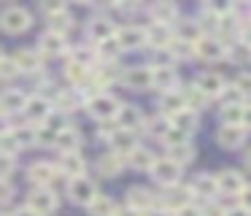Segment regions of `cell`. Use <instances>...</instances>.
I'll list each match as a JSON object with an SVG mask.
<instances>
[{
	"label": "cell",
	"instance_id": "20",
	"mask_svg": "<svg viewBox=\"0 0 251 216\" xmlns=\"http://www.w3.org/2000/svg\"><path fill=\"white\" fill-rule=\"evenodd\" d=\"M25 103H27V95H25L22 89H6L3 95H0V113H6V116L22 113Z\"/></svg>",
	"mask_w": 251,
	"mask_h": 216
},
{
	"label": "cell",
	"instance_id": "42",
	"mask_svg": "<svg viewBox=\"0 0 251 216\" xmlns=\"http://www.w3.org/2000/svg\"><path fill=\"white\" fill-rule=\"evenodd\" d=\"M146 127H149V133H151V135H157V138H162V135L168 133V130L173 127V124H170V119H168V116H162V113H159V116L149 119V122H146Z\"/></svg>",
	"mask_w": 251,
	"mask_h": 216
},
{
	"label": "cell",
	"instance_id": "25",
	"mask_svg": "<svg viewBox=\"0 0 251 216\" xmlns=\"http://www.w3.org/2000/svg\"><path fill=\"white\" fill-rule=\"evenodd\" d=\"M87 32H89V38H92V43L98 46V43H103V41H108V38L116 35V27L111 19H92L87 27Z\"/></svg>",
	"mask_w": 251,
	"mask_h": 216
},
{
	"label": "cell",
	"instance_id": "41",
	"mask_svg": "<svg viewBox=\"0 0 251 216\" xmlns=\"http://www.w3.org/2000/svg\"><path fill=\"white\" fill-rule=\"evenodd\" d=\"M181 92H184V103H186V108H189V111H195V113L208 103V97L202 95V92L197 89V86H189V89H181Z\"/></svg>",
	"mask_w": 251,
	"mask_h": 216
},
{
	"label": "cell",
	"instance_id": "54",
	"mask_svg": "<svg viewBox=\"0 0 251 216\" xmlns=\"http://www.w3.org/2000/svg\"><path fill=\"white\" fill-rule=\"evenodd\" d=\"M240 205H243V208L251 214V187H246L243 192H240Z\"/></svg>",
	"mask_w": 251,
	"mask_h": 216
},
{
	"label": "cell",
	"instance_id": "62",
	"mask_svg": "<svg viewBox=\"0 0 251 216\" xmlns=\"http://www.w3.org/2000/svg\"><path fill=\"white\" fill-rule=\"evenodd\" d=\"M246 165L251 167V151H249V154H246Z\"/></svg>",
	"mask_w": 251,
	"mask_h": 216
},
{
	"label": "cell",
	"instance_id": "27",
	"mask_svg": "<svg viewBox=\"0 0 251 216\" xmlns=\"http://www.w3.org/2000/svg\"><path fill=\"white\" fill-rule=\"evenodd\" d=\"M11 62L17 65L19 73H35V70H41V54H38V52H27V49H22V52L14 54Z\"/></svg>",
	"mask_w": 251,
	"mask_h": 216
},
{
	"label": "cell",
	"instance_id": "13",
	"mask_svg": "<svg viewBox=\"0 0 251 216\" xmlns=\"http://www.w3.org/2000/svg\"><path fill=\"white\" fill-rule=\"evenodd\" d=\"M51 146H54L60 154H68V151H78V146H81V133H78V127H71V124H65V127H62L60 133L54 135Z\"/></svg>",
	"mask_w": 251,
	"mask_h": 216
},
{
	"label": "cell",
	"instance_id": "57",
	"mask_svg": "<svg viewBox=\"0 0 251 216\" xmlns=\"http://www.w3.org/2000/svg\"><path fill=\"white\" fill-rule=\"evenodd\" d=\"M114 216H143L141 211H135V208H130V205H127V208H116V214Z\"/></svg>",
	"mask_w": 251,
	"mask_h": 216
},
{
	"label": "cell",
	"instance_id": "60",
	"mask_svg": "<svg viewBox=\"0 0 251 216\" xmlns=\"http://www.w3.org/2000/svg\"><path fill=\"white\" fill-rule=\"evenodd\" d=\"M243 127L251 130V106H243Z\"/></svg>",
	"mask_w": 251,
	"mask_h": 216
},
{
	"label": "cell",
	"instance_id": "22",
	"mask_svg": "<svg viewBox=\"0 0 251 216\" xmlns=\"http://www.w3.org/2000/svg\"><path fill=\"white\" fill-rule=\"evenodd\" d=\"M159 108H162V116H176V113H181L186 108L184 103V92L181 89H170V92H162V97H159Z\"/></svg>",
	"mask_w": 251,
	"mask_h": 216
},
{
	"label": "cell",
	"instance_id": "38",
	"mask_svg": "<svg viewBox=\"0 0 251 216\" xmlns=\"http://www.w3.org/2000/svg\"><path fill=\"white\" fill-rule=\"evenodd\" d=\"M200 22H192V19H186V22H181L178 25V38L176 41H184V43H192L195 46V41L200 38Z\"/></svg>",
	"mask_w": 251,
	"mask_h": 216
},
{
	"label": "cell",
	"instance_id": "55",
	"mask_svg": "<svg viewBox=\"0 0 251 216\" xmlns=\"http://www.w3.org/2000/svg\"><path fill=\"white\" fill-rule=\"evenodd\" d=\"M224 216H251V214L243 208V205H232V208L224 211Z\"/></svg>",
	"mask_w": 251,
	"mask_h": 216
},
{
	"label": "cell",
	"instance_id": "18",
	"mask_svg": "<svg viewBox=\"0 0 251 216\" xmlns=\"http://www.w3.org/2000/svg\"><path fill=\"white\" fill-rule=\"evenodd\" d=\"M195 86L205 97H219L224 92V86H227V81H224L222 73H200V76H197V81H195Z\"/></svg>",
	"mask_w": 251,
	"mask_h": 216
},
{
	"label": "cell",
	"instance_id": "8",
	"mask_svg": "<svg viewBox=\"0 0 251 216\" xmlns=\"http://www.w3.org/2000/svg\"><path fill=\"white\" fill-rule=\"evenodd\" d=\"M27 208L35 211L38 216H49L51 211L57 208V194L49 192L46 187H38L30 192V200H27Z\"/></svg>",
	"mask_w": 251,
	"mask_h": 216
},
{
	"label": "cell",
	"instance_id": "23",
	"mask_svg": "<svg viewBox=\"0 0 251 216\" xmlns=\"http://www.w3.org/2000/svg\"><path fill=\"white\" fill-rule=\"evenodd\" d=\"M192 194H200V197L205 200H213L219 194V187H216V176H211V173H197L195 184H192Z\"/></svg>",
	"mask_w": 251,
	"mask_h": 216
},
{
	"label": "cell",
	"instance_id": "15",
	"mask_svg": "<svg viewBox=\"0 0 251 216\" xmlns=\"http://www.w3.org/2000/svg\"><path fill=\"white\" fill-rule=\"evenodd\" d=\"M51 111H54V108H51V103L46 100L44 95H30V97H27V103H25V111H22V113L30 119V122L41 124Z\"/></svg>",
	"mask_w": 251,
	"mask_h": 216
},
{
	"label": "cell",
	"instance_id": "56",
	"mask_svg": "<svg viewBox=\"0 0 251 216\" xmlns=\"http://www.w3.org/2000/svg\"><path fill=\"white\" fill-rule=\"evenodd\" d=\"M240 35H243L240 41H243L246 46H251V22H249V25H240Z\"/></svg>",
	"mask_w": 251,
	"mask_h": 216
},
{
	"label": "cell",
	"instance_id": "39",
	"mask_svg": "<svg viewBox=\"0 0 251 216\" xmlns=\"http://www.w3.org/2000/svg\"><path fill=\"white\" fill-rule=\"evenodd\" d=\"M71 27H73V16L68 14L65 8H62L60 14L49 16V30L57 32V35H65V30H71Z\"/></svg>",
	"mask_w": 251,
	"mask_h": 216
},
{
	"label": "cell",
	"instance_id": "61",
	"mask_svg": "<svg viewBox=\"0 0 251 216\" xmlns=\"http://www.w3.org/2000/svg\"><path fill=\"white\" fill-rule=\"evenodd\" d=\"M11 216H38V214H35V211H30L27 205H22V208H17Z\"/></svg>",
	"mask_w": 251,
	"mask_h": 216
},
{
	"label": "cell",
	"instance_id": "49",
	"mask_svg": "<svg viewBox=\"0 0 251 216\" xmlns=\"http://www.w3.org/2000/svg\"><path fill=\"white\" fill-rule=\"evenodd\" d=\"M87 73H89V70L78 68L76 62H71V59H68V65H65V76H68V79H71V81H76V84H78V81H81V79H84V76H87Z\"/></svg>",
	"mask_w": 251,
	"mask_h": 216
},
{
	"label": "cell",
	"instance_id": "50",
	"mask_svg": "<svg viewBox=\"0 0 251 216\" xmlns=\"http://www.w3.org/2000/svg\"><path fill=\"white\" fill-rule=\"evenodd\" d=\"M19 70H17V65L11 62V59H0V79H14V76H17Z\"/></svg>",
	"mask_w": 251,
	"mask_h": 216
},
{
	"label": "cell",
	"instance_id": "19",
	"mask_svg": "<svg viewBox=\"0 0 251 216\" xmlns=\"http://www.w3.org/2000/svg\"><path fill=\"white\" fill-rule=\"evenodd\" d=\"M216 187L222 194H240L246 189V178L238 170H222V176H216Z\"/></svg>",
	"mask_w": 251,
	"mask_h": 216
},
{
	"label": "cell",
	"instance_id": "34",
	"mask_svg": "<svg viewBox=\"0 0 251 216\" xmlns=\"http://www.w3.org/2000/svg\"><path fill=\"white\" fill-rule=\"evenodd\" d=\"M154 160H157V157H154L149 149H143V146H138V149L132 151L130 157H127V162H130V165L135 167V170H151Z\"/></svg>",
	"mask_w": 251,
	"mask_h": 216
},
{
	"label": "cell",
	"instance_id": "9",
	"mask_svg": "<svg viewBox=\"0 0 251 216\" xmlns=\"http://www.w3.org/2000/svg\"><path fill=\"white\" fill-rule=\"evenodd\" d=\"M192 189L189 187H184V184H173V187H168L165 189V194H162V205H165V211H178V208H184V205H189L192 203Z\"/></svg>",
	"mask_w": 251,
	"mask_h": 216
},
{
	"label": "cell",
	"instance_id": "3",
	"mask_svg": "<svg viewBox=\"0 0 251 216\" xmlns=\"http://www.w3.org/2000/svg\"><path fill=\"white\" fill-rule=\"evenodd\" d=\"M195 54L205 62H219L222 57H227V43L216 35H200L195 41Z\"/></svg>",
	"mask_w": 251,
	"mask_h": 216
},
{
	"label": "cell",
	"instance_id": "29",
	"mask_svg": "<svg viewBox=\"0 0 251 216\" xmlns=\"http://www.w3.org/2000/svg\"><path fill=\"white\" fill-rule=\"evenodd\" d=\"M95 167H98L100 176L111 178V176H119V173H122L125 160H122V157H116V154H111V151H105V154L98 160V165H95Z\"/></svg>",
	"mask_w": 251,
	"mask_h": 216
},
{
	"label": "cell",
	"instance_id": "51",
	"mask_svg": "<svg viewBox=\"0 0 251 216\" xmlns=\"http://www.w3.org/2000/svg\"><path fill=\"white\" fill-rule=\"evenodd\" d=\"M200 214L202 216H224V208L219 203H213V200H208L205 208H200Z\"/></svg>",
	"mask_w": 251,
	"mask_h": 216
},
{
	"label": "cell",
	"instance_id": "16",
	"mask_svg": "<svg viewBox=\"0 0 251 216\" xmlns=\"http://www.w3.org/2000/svg\"><path fill=\"white\" fill-rule=\"evenodd\" d=\"M173 27L168 25H157V22H151V25L146 27V43L149 46H154L159 52V49H168L170 43H173Z\"/></svg>",
	"mask_w": 251,
	"mask_h": 216
},
{
	"label": "cell",
	"instance_id": "35",
	"mask_svg": "<svg viewBox=\"0 0 251 216\" xmlns=\"http://www.w3.org/2000/svg\"><path fill=\"white\" fill-rule=\"evenodd\" d=\"M227 57L232 59L235 65H251V46H246L243 41L227 43Z\"/></svg>",
	"mask_w": 251,
	"mask_h": 216
},
{
	"label": "cell",
	"instance_id": "43",
	"mask_svg": "<svg viewBox=\"0 0 251 216\" xmlns=\"http://www.w3.org/2000/svg\"><path fill=\"white\" fill-rule=\"evenodd\" d=\"M224 124H243V106H222Z\"/></svg>",
	"mask_w": 251,
	"mask_h": 216
},
{
	"label": "cell",
	"instance_id": "1",
	"mask_svg": "<svg viewBox=\"0 0 251 216\" xmlns=\"http://www.w3.org/2000/svg\"><path fill=\"white\" fill-rule=\"evenodd\" d=\"M33 25V14L27 8H19V5H11L0 14V30L11 32V35H19V32L30 30Z\"/></svg>",
	"mask_w": 251,
	"mask_h": 216
},
{
	"label": "cell",
	"instance_id": "63",
	"mask_svg": "<svg viewBox=\"0 0 251 216\" xmlns=\"http://www.w3.org/2000/svg\"><path fill=\"white\" fill-rule=\"evenodd\" d=\"M0 59H3V52H0Z\"/></svg>",
	"mask_w": 251,
	"mask_h": 216
},
{
	"label": "cell",
	"instance_id": "36",
	"mask_svg": "<svg viewBox=\"0 0 251 216\" xmlns=\"http://www.w3.org/2000/svg\"><path fill=\"white\" fill-rule=\"evenodd\" d=\"M170 154H168V160H173L176 165H181L184 167L186 162H192L195 160V146H192V140L189 143H178V146H170Z\"/></svg>",
	"mask_w": 251,
	"mask_h": 216
},
{
	"label": "cell",
	"instance_id": "12",
	"mask_svg": "<svg viewBox=\"0 0 251 216\" xmlns=\"http://www.w3.org/2000/svg\"><path fill=\"white\" fill-rule=\"evenodd\" d=\"M151 86H157L159 92L178 89V73H176L173 65H157V68H151Z\"/></svg>",
	"mask_w": 251,
	"mask_h": 216
},
{
	"label": "cell",
	"instance_id": "6",
	"mask_svg": "<svg viewBox=\"0 0 251 216\" xmlns=\"http://www.w3.org/2000/svg\"><path fill=\"white\" fill-rule=\"evenodd\" d=\"M108 138H111V154L122 157V160L138 149V133H130V130H114Z\"/></svg>",
	"mask_w": 251,
	"mask_h": 216
},
{
	"label": "cell",
	"instance_id": "2",
	"mask_svg": "<svg viewBox=\"0 0 251 216\" xmlns=\"http://www.w3.org/2000/svg\"><path fill=\"white\" fill-rule=\"evenodd\" d=\"M119 106L122 103L116 100L114 95H108V92H100V95H95L87 100L89 116H95L98 122H111V119L116 116V111H119Z\"/></svg>",
	"mask_w": 251,
	"mask_h": 216
},
{
	"label": "cell",
	"instance_id": "40",
	"mask_svg": "<svg viewBox=\"0 0 251 216\" xmlns=\"http://www.w3.org/2000/svg\"><path fill=\"white\" fill-rule=\"evenodd\" d=\"M51 108H57L60 113H73L78 108V95H76V92H60Z\"/></svg>",
	"mask_w": 251,
	"mask_h": 216
},
{
	"label": "cell",
	"instance_id": "32",
	"mask_svg": "<svg viewBox=\"0 0 251 216\" xmlns=\"http://www.w3.org/2000/svg\"><path fill=\"white\" fill-rule=\"evenodd\" d=\"M71 62H76L84 70H92V65L98 62V54H95L92 46H76L71 52Z\"/></svg>",
	"mask_w": 251,
	"mask_h": 216
},
{
	"label": "cell",
	"instance_id": "4",
	"mask_svg": "<svg viewBox=\"0 0 251 216\" xmlns=\"http://www.w3.org/2000/svg\"><path fill=\"white\" fill-rule=\"evenodd\" d=\"M151 178L157 184H162V187H173V184H181V165H176L173 160H154L151 165Z\"/></svg>",
	"mask_w": 251,
	"mask_h": 216
},
{
	"label": "cell",
	"instance_id": "28",
	"mask_svg": "<svg viewBox=\"0 0 251 216\" xmlns=\"http://www.w3.org/2000/svg\"><path fill=\"white\" fill-rule=\"evenodd\" d=\"M127 205H130V208H135V211H141V214H146L149 208H154V197H151V192H149V189L132 187L130 192H127Z\"/></svg>",
	"mask_w": 251,
	"mask_h": 216
},
{
	"label": "cell",
	"instance_id": "5",
	"mask_svg": "<svg viewBox=\"0 0 251 216\" xmlns=\"http://www.w3.org/2000/svg\"><path fill=\"white\" fill-rule=\"evenodd\" d=\"M68 194H71L73 203H78V205H89L95 197H98V184H95L92 178H87V176L73 178V181L68 184Z\"/></svg>",
	"mask_w": 251,
	"mask_h": 216
},
{
	"label": "cell",
	"instance_id": "59",
	"mask_svg": "<svg viewBox=\"0 0 251 216\" xmlns=\"http://www.w3.org/2000/svg\"><path fill=\"white\" fill-rule=\"evenodd\" d=\"M8 130H11V124H8V116H6V113H0V135H6Z\"/></svg>",
	"mask_w": 251,
	"mask_h": 216
},
{
	"label": "cell",
	"instance_id": "24",
	"mask_svg": "<svg viewBox=\"0 0 251 216\" xmlns=\"http://www.w3.org/2000/svg\"><path fill=\"white\" fill-rule=\"evenodd\" d=\"M38 52L46 54V57H57V54L65 52V35H57V32L46 30L38 41Z\"/></svg>",
	"mask_w": 251,
	"mask_h": 216
},
{
	"label": "cell",
	"instance_id": "21",
	"mask_svg": "<svg viewBox=\"0 0 251 216\" xmlns=\"http://www.w3.org/2000/svg\"><path fill=\"white\" fill-rule=\"evenodd\" d=\"M127 89H149L151 86V68H130L122 73Z\"/></svg>",
	"mask_w": 251,
	"mask_h": 216
},
{
	"label": "cell",
	"instance_id": "37",
	"mask_svg": "<svg viewBox=\"0 0 251 216\" xmlns=\"http://www.w3.org/2000/svg\"><path fill=\"white\" fill-rule=\"evenodd\" d=\"M95 54H98V59H103V62H114L122 54V46L116 43V35L108 38V41H103V43H98V46H95Z\"/></svg>",
	"mask_w": 251,
	"mask_h": 216
},
{
	"label": "cell",
	"instance_id": "14",
	"mask_svg": "<svg viewBox=\"0 0 251 216\" xmlns=\"http://www.w3.org/2000/svg\"><path fill=\"white\" fill-rule=\"evenodd\" d=\"M62 127H65V119H62L60 113L51 111L49 116H46L44 122L35 127V143H51V140H54V135L60 133Z\"/></svg>",
	"mask_w": 251,
	"mask_h": 216
},
{
	"label": "cell",
	"instance_id": "58",
	"mask_svg": "<svg viewBox=\"0 0 251 216\" xmlns=\"http://www.w3.org/2000/svg\"><path fill=\"white\" fill-rule=\"evenodd\" d=\"M143 216H173V214H170V211H165V208H149Z\"/></svg>",
	"mask_w": 251,
	"mask_h": 216
},
{
	"label": "cell",
	"instance_id": "46",
	"mask_svg": "<svg viewBox=\"0 0 251 216\" xmlns=\"http://www.w3.org/2000/svg\"><path fill=\"white\" fill-rule=\"evenodd\" d=\"M162 140H165V146H178V143H189V135L186 133H181V130H176V127H170L168 133L162 135Z\"/></svg>",
	"mask_w": 251,
	"mask_h": 216
},
{
	"label": "cell",
	"instance_id": "31",
	"mask_svg": "<svg viewBox=\"0 0 251 216\" xmlns=\"http://www.w3.org/2000/svg\"><path fill=\"white\" fill-rule=\"evenodd\" d=\"M197 122H200V116H197L195 111H189V108H184L181 113L170 116V124H173L176 130H181V133H186V135H192V133H195Z\"/></svg>",
	"mask_w": 251,
	"mask_h": 216
},
{
	"label": "cell",
	"instance_id": "52",
	"mask_svg": "<svg viewBox=\"0 0 251 216\" xmlns=\"http://www.w3.org/2000/svg\"><path fill=\"white\" fill-rule=\"evenodd\" d=\"M11 197H14V187L8 181H3V178H0V203H8Z\"/></svg>",
	"mask_w": 251,
	"mask_h": 216
},
{
	"label": "cell",
	"instance_id": "7",
	"mask_svg": "<svg viewBox=\"0 0 251 216\" xmlns=\"http://www.w3.org/2000/svg\"><path fill=\"white\" fill-rule=\"evenodd\" d=\"M57 173H62L65 178H81L87 173V160H84L78 151H68V154H60V162H57Z\"/></svg>",
	"mask_w": 251,
	"mask_h": 216
},
{
	"label": "cell",
	"instance_id": "48",
	"mask_svg": "<svg viewBox=\"0 0 251 216\" xmlns=\"http://www.w3.org/2000/svg\"><path fill=\"white\" fill-rule=\"evenodd\" d=\"M235 89L243 97H251V73H240L238 79H235Z\"/></svg>",
	"mask_w": 251,
	"mask_h": 216
},
{
	"label": "cell",
	"instance_id": "33",
	"mask_svg": "<svg viewBox=\"0 0 251 216\" xmlns=\"http://www.w3.org/2000/svg\"><path fill=\"white\" fill-rule=\"evenodd\" d=\"M87 208H89V216H114L116 214V203L111 197H105V194H98Z\"/></svg>",
	"mask_w": 251,
	"mask_h": 216
},
{
	"label": "cell",
	"instance_id": "10",
	"mask_svg": "<svg viewBox=\"0 0 251 216\" xmlns=\"http://www.w3.org/2000/svg\"><path fill=\"white\" fill-rule=\"evenodd\" d=\"M246 135H249V130L243 124H222L216 133V143L224 149H238L246 143Z\"/></svg>",
	"mask_w": 251,
	"mask_h": 216
},
{
	"label": "cell",
	"instance_id": "53",
	"mask_svg": "<svg viewBox=\"0 0 251 216\" xmlns=\"http://www.w3.org/2000/svg\"><path fill=\"white\" fill-rule=\"evenodd\" d=\"M176 216H202L200 214V208H197V205H184V208H178V211H176Z\"/></svg>",
	"mask_w": 251,
	"mask_h": 216
},
{
	"label": "cell",
	"instance_id": "44",
	"mask_svg": "<svg viewBox=\"0 0 251 216\" xmlns=\"http://www.w3.org/2000/svg\"><path fill=\"white\" fill-rule=\"evenodd\" d=\"M17 170V157L14 154H6V151H0V178L8 181V176Z\"/></svg>",
	"mask_w": 251,
	"mask_h": 216
},
{
	"label": "cell",
	"instance_id": "26",
	"mask_svg": "<svg viewBox=\"0 0 251 216\" xmlns=\"http://www.w3.org/2000/svg\"><path fill=\"white\" fill-rule=\"evenodd\" d=\"M54 173H57L54 165H49V162H35V165H30L27 178H30V184H35V189H38V187H49Z\"/></svg>",
	"mask_w": 251,
	"mask_h": 216
},
{
	"label": "cell",
	"instance_id": "17",
	"mask_svg": "<svg viewBox=\"0 0 251 216\" xmlns=\"http://www.w3.org/2000/svg\"><path fill=\"white\" fill-rule=\"evenodd\" d=\"M114 119H116V127L130 130V133L141 130V124H143V113H141V108H135V106H119V111H116Z\"/></svg>",
	"mask_w": 251,
	"mask_h": 216
},
{
	"label": "cell",
	"instance_id": "45",
	"mask_svg": "<svg viewBox=\"0 0 251 216\" xmlns=\"http://www.w3.org/2000/svg\"><path fill=\"white\" fill-rule=\"evenodd\" d=\"M11 133H14V138H17L19 149L35 143V130H30V127H11Z\"/></svg>",
	"mask_w": 251,
	"mask_h": 216
},
{
	"label": "cell",
	"instance_id": "11",
	"mask_svg": "<svg viewBox=\"0 0 251 216\" xmlns=\"http://www.w3.org/2000/svg\"><path fill=\"white\" fill-rule=\"evenodd\" d=\"M116 43L122 46V52L125 49H143L146 46V27L141 25L122 27V30H116Z\"/></svg>",
	"mask_w": 251,
	"mask_h": 216
},
{
	"label": "cell",
	"instance_id": "30",
	"mask_svg": "<svg viewBox=\"0 0 251 216\" xmlns=\"http://www.w3.org/2000/svg\"><path fill=\"white\" fill-rule=\"evenodd\" d=\"M176 19H178V5H173V3H157V5H151V22L170 27V22H176Z\"/></svg>",
	"mask_w": 251,
	"mask_h": 216
},
{
	"label": "cell",
	"instance_id": "47",
	"mask_svg": "<svg viewBox=\"0 0 251 216\" xmlns=\"http://www.w3.org/2000/svg\"><path fill=\"white\" fill-rule=\"evenodd\" d=\"M219 97H224V106H243V95L235 86H224V92Z\"/></svg>",
	"mask_w": 251,
	"mask_h": 216
}]
</instances>
